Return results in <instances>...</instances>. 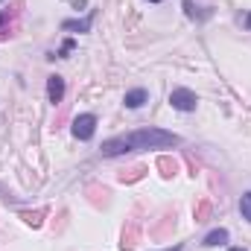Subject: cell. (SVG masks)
<instances>
[{"instance_id": "6da1fadb", "label": "cell", "mask_w": 251, "mask_h": 251, "mask_svg": "<svg viewBox=\"0 0 251 251\" xmlns=\"http://www.w3.org/2000/svg\"><path fill=\"white\" fill-rule=\"evenodd\" d=\"M181 137L167 131V128H134V131H126V134H117V137H108L100 149L105 158H114V155H126V152H143V149H173L178 146Z\"/></svg>"}, {"instance_id": "7a4b0ae2", "label": "cell", "mask_w": 251, "mask_h": 251, "mask_svg": "<svg viewBox=\"0 0 251 251\" xmlns=\"http://www.w3.org/2000/svg\"><path fill=\"white\" fill-rule=\"evenodd\" d=\"M170 105H173L176 111H184V114H190V111H196L199 97H196L190 88H176V91L170 94Z\"/></svg>"}, {"instance_id": "3957f363", "label": "cell", "mask_w": 251, "mask_h": 251, "mask_svg": "<svg viewBox=\"0 0 251 251\" xmlns=\"http://www.w3.org/2000/svg\"><path fill=\"white\" fill-rule=\"evenodd\" d=\"M70 131H73L76 140H91L94 131H97V117L94 114H79L73 120V126H70Z\"/></svg>"}, {"instance_id": "277c9868", "label": "cell", "mask_w": 251, "mask_h": 251, "mask_svg": "<svg viewBox=\"0 0 251 251\" xmlns=\"http://www.w3.org/2000/svg\"><path fill=\"white\" fill-rule=\"evenodd\" d=\"M123 102H126V108H143L146 102H149V91H143V88H134V91H126V97H123Z\"/></svg>"}, {"instance_id": "5b68a950", "label": "cell", "mask_w": 251, "mask_h": 251, "mask_svg": "<svg viewBox=\"0 0 251 251\" xmlns=\"http://www.w3.org/2000/svg\"><path fill=\"white\" fill-rule=\"evenodd\" d=\"M47 97H50V102H53V105L64 100V79H62V76H56V73H53V76L47 79Z\"/></svg>"}, {"instance_id": "8992f818", "label": "cell", "mask_w": 251, "mask_h": 251, "mask_svg": "<svg viewBox=\"0 0 251 251\" xmlns=\"http://www.w3.org/2000/svg\"><path fill=\"white\" fill-rule=\"evenodd\" d=\"M228 237H231V234H228L225 228H216V231H210V234L204 237V243H201V246H207V249H216V246H225V243H228Z\"/></svg>"}, {"instance_id": "52a82bcc", "label": "cell", "mask_w": 251, "mask_h": 251, "mask_svg": "<svg viewBox=\"0 0 251 251\" xmlns=\"http://www.w3.org/2000/svg\"><path fill=\"white\" fill-rule=\"evenodd\" d=\"M91 24H94V12H88V18L82 21H64V29H73V32H91Z\"/></svg>"}, {"instance_id": "ba28073f", "label": "cell", "mask_w": 251, "mask_h": 251, "mask_svg": "<svg viewBox=\"0 0 251 251\" xmlns=\"http://www.w3.org/2000/svg\"><path fill=\"white\" fill-rule=\"evenodd\" d=\"M240 210H243V219L251 222V193H246V196L240 199Z\"/></svg>"}, {"instance_id": "9c48e42d", "label": "cell", "mask_w": 251, "mask_h": 251, "mask_svg": "<svg viewBox=\"0 0 251 251\" xmlns=\"http://www.w3.org/2000/svg\"><path fill=\"white\" fill-rule=\"evenodd\" d=\"M73 47H76V44H73V38H67V41H64V44H62V50H59V53H56L53 59H67V53H70Z\"/></svg>"}, {"instance_id": "30bf717a", "label": "cell", "mask_w": 251, "mask_h": 251, "mask_svg": "<svg viewBox=\"0 0 251 251\" xmlns=\"http://www.w3.org/2000/svg\"><path fill=\"white\" fill-rule=\"evenodd\" d=\"M41 216H44V210H38V213H24V219H26L29 225H35V228L41 225Z\"/></svg>"}, {"instance_id": "8fae6325", "label": "cell", "mask_w": 251, "mask_h": 251, "mask_svg": "<svg viewBox=\"0 0 251 251\" xmlns=\"http://www.w3.org/2000/svg\"><path fill=\"white\" fill-rule=\"evenodd\" d=\"M6 21H9V12H0V26H3Z\"/></svg>"}, {"instance_id": "7c38bea8", "label": "cell", "mask_w": 251, "mask_h": 251, "mask_svg": "<svg viewBox=\"0 0 251 251\" xmlns=\"http://www.w3.org/2000/svg\"><path fill=\"white\" fill-rule=\"evenodd\" d=\"M246 29H251V12L246 15Z\"/></svg>"}, {"instance_id": "4fadbf2b", "label": "cell", "mask_w": 251, "mask_h": 251, "mask_svg": "<svg viewBox=\"0 0 251 251\" xmlns=\"http://www.w3.org/2000/svg\"><path fill=\"white\" fill-rule=\"evenodd\" d=\"M164 251H184V246H173V249H164Z\"/></svg>"}, {"instance_id": "5bb4252c", "label": "cell", "mask_w": 251, "mask_h": 251, "mask_svg": "<svg viewBox=\"0 0 251 251\" xmlns=\"http://www.w3.org/2000/svg\"><path fill=\"white\" fill-rule=\"evenodd\" d=\"M228 251H246V249H228Z\"/></svg>"}, {"instance_id": "9a60e30c", "label": "cell", "mask_w": 251, "mask_h": 251, "mask_svg": "<svg viewBox=\"0 0 251 251\" xmlns=\"http://www.w3.org/2000/svg\"><path fill=\"white\" fill-rule=\"evenodd\" d=\"M149 3H161V0H149Z\"/></svg>"}, {"instance_id": "2e32d148", "label": "cell", "mask_w": 251, "mask_h": 251, "mask_svg": "<svg viewBox=\"0 0 251 251\" xmlns=\"http://www.w3.org/2000/svg\"><path fill=\"white\" fill-rule=\"evenodd\" d=\"M0 3H3V0H0Z\"/></svg>"}]
</instances>
